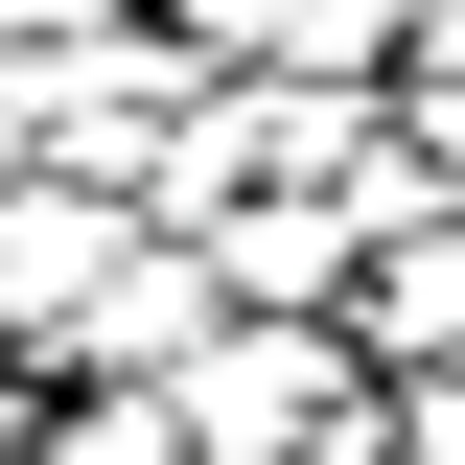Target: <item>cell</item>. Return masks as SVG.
Instances as JSON below:
<instances>
[{
    "label": "cell",
    "instance_id": "cell-1",
    "mask_svg": "<svg viewBox=\"0 0 465 465\" xmlns=\"http://www.w3.org/2000/svg\"><path fill=\"white\" fill-rule=\"evenodd\" d=\"M326 396H372L349 302H210V349L163 372V442H186V465H280Z\"/></svg>",
    "mask_w": 465,
    "mask_h": 465
},
{
    "label": "cell",
    "instance_id": "cell-2",
    "mask_svg": "<svg viewBox=\"0 0 465 465\" xmlns=\"http://www.w3.org/2000/svg\"><path fill=\"white\" fill-rule=\"evenodd\" d=\"M210 302H232V280H210V232H163V210H140V232L94 256V302H70L47 349H70V372H140V396H163L186 349H210Z\"/></svg>",
    "mask_w": 465,
    "mask_h": 465
},
{
    "label": "cell",
    "instance_id": "cell-3",
    "mask_svg": "<svg viewBox=\"0 0 465 465\" xmlns=\"http://www.w3.org/2000/svg\"><path fill=\"white\" fill-rule=\"evenodd\" d=\"M349 349L372 372H419V349H465V186H419L372 256H349Z\"/></svg>",
    "mask_w": 465,
    "mask_h": 465
},
{
    "label": "cell",
    "instance_id": "cell-4",
    "mask_svg": "<svg viewBox=\"0 0 465 465\" xmlns=\"http://www.w3.org/2000/svg\"><path fill=\"white\" fill-rule=\"evenodd\" d=\"M186 232H210L232 302H349V256H372V232H349V186H232V210H186Z\"/></svg>",
    "mask_w": 465,
    "mask_h": 465
},
{
    "label": "cell",
    "instance_id": "cell-5",
    "mask_svg": "<svg viewBox=\"0 0 465 465\" xmlns=\"http://www.w3.org/2000/svg\"><path fill=\"white\" fill-rule=\"evenodd\" d=\"M396 396V465H465V349H419V372H372Z\"/></svg>",
    "mask_w": 465,
    "mask_h": 465
},
{
    "label": "cell",
    "instance_id": "cell-6",
    "mask_svg": "<svg viewBox=\"0 0 465 465\" xmlns=\"http://www.w3.org/2000/svg\"><path fill=\"white\" fill-rule=\"evenodd\" d=\"M396 140H419V163L465 186V70H396Z\"/></svg>",
    "mask_w": 465,
    "mask_h": 465
},
{
    "label": "cell",
    "instance_id": "cell-7",
    "mask_svg": "<svg viewBox=\"0 0 465 465\" xmlns=\"http://www.w3.org/2000/svg\"><path fill=\"white\" fill-rule=\"evenodd\" d=\"M280 465H396V396H326V419H302Z\"/></svg>",
    "mask_w": 465,
    "mask_h": 465
},
{
    "label": "cell",
    "instance_id": "cell-8",
    "mask_svg": "<svg viewBox=\"0 0 465 465\" xmlns=\"http://www.w3.org/2000/svg\"><path fill=\"white\" fill-rule=\"evenodd\" d=\"M24 163H47V140H24V47H0V186H24Z\"/></svg>",
    "mask_w": 465,
    "mask_h": 465
}]
</instances>
